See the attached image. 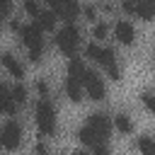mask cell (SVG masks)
<instances>
[{
  "label": "cell",
  "mask_w": 155,
  "mask_h": 155,
  "mask_svg": "<svg viewBox=\"0 0 155 155\" xmlns=\"http://www.w3.org/2000/svg\"><path fill=\"white\" fill-rule=\"evenodd\" d=\"M78 44H80V29H78L73 22H68V24L56 34V46H58L61 53H65V56H75Z\"/></svg>",
  "instance_id": "cell-1"
},
{
  "label": "cell",
  "mask_w": 155,
  "mask_h": 155,
  "mask_svg": "<svg viewBox=\"0 0 155 155\" xmlns=\"http://www.w3.org/2000/svg\"><path fill=\"white\" fill-rule=\"evenodd\" d=\"M36 126L44 136H51L56 133V109L48 99H41L36 104Z\"/></svg>",
  "instance_id": "cell-2"
},
{
  "label": "cell",
  "mask_w": 155,
  "mask_h": 155,
  "mask_svg": "<svg viewBox=\"0 0 155 155\" xmlns=\"http://www.w3.org/2000/svg\"><path fill=\"white\" fill-rule=\"evenodd\" d=\"M19 143H22V126H19L15 119H10V121L0 128V145H2L5 150H17Z\"/></svg>",
  "instance_id": "cell-3"
},
{
  "label": "cell",
  "mask_w": 155,
  "mask_h": 155,
  "mask_svg": "<svg viewBox=\"0 0 155 155\" xmlns=\"http://www.w3.org/2000/svg\"><path fill=\"white\" fill-rule=\"evenodd\" d=\"M80 85H82V90H85L92 99H97V102L107 97V87H104L102 78H99L94 70H85V75H82V80H80Z\"/></svg>",
  "instance_id": "cell-4"
},
{
  "label": "cell",
  "mask_w": 155,
  "mask_h": 155,
  "mask_svg": "<svg viewBox=\"0 0 155 155\" xmlns=\"http://www.w3.org/2000/svg\"><path fill=\"white\" fill-rule=\"evenodd\" d=\"M85 53H87V58L97 61L99 65H109V63L116 61V58H114V48H109V46H99V44H90V46L85 48Z\"/></svg>",
  "instance_id": "cell-5"
},
{
  "label": "cell",
  "mask_w": 155,
  "mask_h": 155,
  "mask_svg": "<svg viewBox=\"0 0 155 155\" xmlns=\"http://www.w3.org/2000/svg\"><path fill=\"white\" fill-rule=\"evenodd\" d=\"M87 128H92L102 140H107V136H109V131H111V121H109L107 114H90Z\"/></svg>",
  "instance_id": "cell-6"
},
{
  "label": "cell",
  "mask_w": 155,
  "mask_h": 155,
  "mask_svg": "<svg viewBox=\"0 0 155 155\" xmlns=\"http://www.w3.org/2000/svg\"><path fill=\"white\" fill-rule=\"evenodd\" d=\"M48 5L53 7V12H58L65 19V24L73 22L78 15V0H48Z\"/></svg>",
  "instance_id": "cell-7"
},
{
  "label": "cell",
  "mask_w": 155,
  "mask_h": 155,
  "mask_svg": "<svg viewBox=\"0 0 155 155\" xmlns=\"http://www.w3.org/2000/svg\"><path fill=\"white\" fill-rule=\"evenodd\" d=\"M114 36H116V41H119V44L131 46V44L136 41V27H133L131 22L121 19V22H116V27H114Z\"/></svg>",
  "instance_id": "cell-8"
},
{
  "label": "cell",
  "mask_w": 155,
  "mask_h": 155,
  "mask_svg": "<svg viewBox=\"0 0 155 155\" xmlns=\"http://www.w3.org/2000/svg\"><path fill=\"white\" fill-rule=\"evenodd\" d=\"M19 34H22V41L27 44V48L44 46V41H41V29H39V24H36V22H34V24H22Z\"/></svg>",
  "instance_id": "cell-9"
},
{
  "label": "cell",
  "mask_w": 155,
  "mask_h": 155,
  "mask_svg": "<svg viewBox=\"0 0 155 155\" xmlns=\"http://www.w3.org/2000/svg\"><path fill=\"white\" fill-rule=\"evenodd\" d=\"M0 61H2V65H5V70L12 75V78H22L24 75V68H22V63L12 56V53H2L0 56Z\"/></svg>",
  "instance_id": "cell-10"
},
{
  "label": "cell",
  "mask_w": 155,
  "mask_h": 155,
  "mask_svg": "<svg viewBox=\"0 0 155 155\" xmlns=\"http://www.w3.org/2000/svg\"><path fill=\"white\" fill-rule=\"evenodd\" d=\"M65 94H68L70 102H82V85H80V80L68 78L65 80Z\"/></svg>",
  "instance_id": "cell-11"
},
{
  "label": "cell",
  "mask_w": 155,
  "mask_h": 155,
  "mask_svg": "<svg viewBox=\"0 0 155 155\" xmlns=\"http://www.w3.org/2000/svg\"><path fill=\"white\" fill-rule=\"evenodd\" d=\"M0 111L2 114H15L17 111V104L12 102V97H10V90L5 87V85H0Z\"/></svg>",
  "instance_id": "cell-12"
},
{
  "label": "cell",
  "mask_w": 155,
  "mask_h": 155,
  "mask_svg": "<svg viewBox=\"0 0 155 155\" xmlns=\"http://www.w3.org/2000/svg\"><path fill=\"white\" fill-rule=\"evenodd\" d=\"M85 63H82V58H75V56H70V63H68V78H75V80H82V75H85Z\"/></svg>",
  "instance_id": "cell-13"
},
{
  "label": "cell",
  "mask_w": 155,
  "mask_h": 155,
  "mask_svg": "<svg viewBox=\"0 0 155 155\" xmlns=\"http://www.w3.org/2000/svg\"><path fill=\"white\" fill-rule=\"evenodd\" d=\"M78 140L80 143H85V145H97V143H104L92 128H87V126H82L80 131H78Z\"/></svg>",
  "instance_id": "cell-14"
},
{
  "label": "cell",
  "mask_w": 155,
  "mask_h": 155,
  "mask_svg": "<svg viewBox=\"0 0 155 155\" xmlns=\"http://www.w3.org/2000/svg\"><path fill=\"white\" fill-rule=\"evenodd\" d=\"M133 15H138V17H140V19H145V22H150V19H153V2H143V0H136Z\"/></svg>",
  "instance_id": "cell-15"
},
{
  "label": "cell",
  "mask_w": 155,
  "mask_h": 155,
  "mask_svg": "<svg viewBox=\"0 0 155 155\" xmlns=\"http://www.w3.org/2000/svg\"><path fill=\"white\" fill-rule=\"evenodd\" d=\"M36 24H39L41 31H44V29H53V27H56V12H39Z\"/></svg>",
  "instance_id": "cell-16"
},
{
  "label": "cell",
  "mask_w": 155,
  "mask_h": 155,
  "mask_svg": "<svg viewBox=\"0 0 155 155\" xmlns=\"http://www.w3.org/2000/svg\"><path fill=\"white\" fill-rule=\"evenodd\" d=\"M138 150H140L143 155H155V143H153V138H150V136H140V138H138Z\"/></svg>",
  "instance_id": "cell-17"
},
{
  "label": "cell",
  "mask_w": 155,
  "mask_h": 155,
  "mask_svg": "<svg viewBox=\"0 0 155 155\" xmlns=\"http://www.w3.org/2000/svg\"><path fill=\"white\" fill-rule=\"evenodd\" d=\"M10 97H12L15 104H24V102H27V87H24V85H15V87L10 90Z\"/></svg>",
  "instance_id": "cell-18"
},
{
  "label": "cell",
  "mask_w": 155,
  "mask_h": 155,
  "mask_svg": "<svg viewBox=\"0 0 155 155\" xmlns=\"http://www.w3.org/2000/svg\"><path fill=\"white\" fill-rule=\"evenodd\" d=\"M116 128L121 133H133V124H131V119L126 114H116Z\"/></svg>",
  "instance_id": "cell-19"
},
{
  "label": "cell",
  "mask_w": 155,
  "mask_h": 155,
  "mask_svg": "<svg viewBox=\"0 0 155 155\" xmlns=\"http://www.w3.org/2000/svg\"><path fill=\"white\" fill-rule=\"evenodd\" d=\"M104 68H107V73H109V78H111L114 82H119V80H121V68L116 65V61H114V63H109V65H104Z\"/></svg>",
  "instance_id": "cell-20"
},
{
  "label": "cell",
  "mask_w": 155,
  "mask_h": 155,
  "mask_svg": "<svg viewBox=\"0 0 155 155\" xmlns=\"http://www.w3.org/2000/svg\"><path fill=\"white\" fill-rule=\"evenodd\" d=\"M24 12L31 15V17H39V12H41L39 10V2L36 0H24Z\"/></svg>",
  "instance_id": "cell-21"
},
{
  "label": "cell",
  "mask_w": 155,
  "mask_h": 155,
  "mask_svg": "<svg viewBox=\"0 0 155 155\" xmlns=\"http://www.w3.org/2000/svg\"><path fill=\"white\" fill-rule=\"evenodd\" d=\"M41 56H44V46L29 48V61H31V63H41Z\"/></svg>",
  "instance_id": "cell-22"
},
{
  "label": "cell",
  "mask_w": 155,
  "mask_h": 155,
  "mask_svg": "<svg viewBox=\"0 0 155 155\" xmlns=\"http://www.w3.org/2000/svg\"><path fill=\"white\" fill-rule=\"evenodd\" d=\"M92 34H94V39H104V36L109 34V27H107L104 22H99V24H94V31H92Z\"/></svg>",
  "instance_id": "cell-23"
},
{
  "label": "cell",
  "mask_w": 155,
  "mask_h": 155,
  "mask_svg": "<svg viewBox=\"0 0 155 155\" xmlns=\"http://www.w3.org/2000/svg\"><path fill=\"white\" fill-rule=\"evenodd\" d=\"M140 99H143V104H145V107H148L150 111L155 109V102H153V92H150V90H145V92L140 94Z\"/></svg>",
  "instance_id": "cell-24"
},
{
  "label": "cell",
  "mask_w": 155,
  "mask_h": 155,
  "mask_svg": "<svg viewBox=\"0 0 155 155\" xmlns=\"http://www.w3.org/2000/svg\"><path fill=\"white\" fill-rule=\"evenodd\" d=\"M34 87H36V92H39L41 97H46V94H48V82H46V80H36V85H34Z\"/></svg>",
  "instance_id": "cell-25"
},
{
  "label": "cell",
  "mask_w": 155,
  "mask_h": 155,
  "mask_svg": "<svg viewBox=\"0 0 155 155\" xmlns=\"http://www.w3.org/2000/svg\"><path fill=\"white\" fill-rule=\"evenodd\" d=\"M92 148H94V153H92V155H111V150H109L104 143H97V145H92Z\"/></svg>",
  "instance_id": "cell-26"
},
{
  "label": "cell",
  "mask_w": 155,
  "mask_h": 155,
  "mask_svg": "<svg viewBox=\"0 0 155 155\" xmlns=\"http://www.w3.org/2000/svg\"><path fill=\"white\" fill-rule=\"evenodd\" d=\"M10 10H12V0H0V15L5 17L10 15Z\"/></svg>",
  "instance_id": "cell-27"
},
{
  "label": "cell",
  "mask_w": 155,
  "mask_h": 155,
  "mask_svg": "<svg viewBox=\"0 0 155 155\" xmlns=\"http://www.w3.org/2000/svg\"><path fill=\"white\" fill-rule=\"evenodd\" d=\"M34 153H36V155H48V148H46V143H41V140H39V143L34 145Z\"/></svg>",
  "instance_id": "cell-28"
},
{
  "label": "cell",
  "mask_w": 155,
  "mask_h": 155,
  "mask_svg": "<svg viewBox=\"0 0 155 155\" xmlns=\"http://www.w3.org/2000/svg\"><path fill=\"white\" fill-rule=\"evenodd\" d=\"M82 12H85V17H87V19H97V10H94L92 5H87Z\"/></svg>",
  "instance_id": "cell-29"
},
{
  "label": "cell",
  "mask_w": 155,
  "mask_h": 155,
  "mask_svg": "<svg viewBox=\"0 0 155 155\" xmlns=\"http://www.w3.org/2000/svg\"><path fill=\"white\" fill-rule=\"evenodd\" d=\"M133 7H136V0H124V12L133 15Z\"/></svg>",
  "instance_id": "cell-30"
},
{
  "label": "cell",
  "mask_w": 155,
  "mask_h": 155,
  "mask_svg": "<svg viewBox=\"0 0 155 155\" xmlns=\"http://www.w3.org/2000/svg\"><path fill=\"white\" fill-rule=\"evenodd\" d=\"M10 27H12V29H15V31H19V29H22V24H19V22H17V19H12V22H10Z\"/></svg>",
  "instance_id": "cell-31"
},
{
  "label": "cell",
  "mask_w": 155,
  "mask_h": 155,
  "mask_svg": "<svg viewBox=\"0 0 155 155\" xmlns=\"http://www.w3.org/2000/svg\"><path fill=\"white\" fill-rule=\"evenodd\" d=\"M73 155H87V153H82V150H75V153H73Z\"/></svg>",
  "instance_id": "cell-32"
},
{
  "label": "cell",
  "mask_w": 155,
  "mask_h": 155,
  "mask_svg": "<svg viewBox=\"0 0 155 155\" xmlns=\"http://www.w3.org/2000/svg\"><path fill=\"white\" fill-rule=\"evenodd\" d=\"M2 24H5V17H2V15H0V27H2Z\"/></svg>",
  "instance_id": "cell-33"
},
{
  "label": "cell",
  "mask_w": 155,
  "mask_h": 155,
  "mask_svg": "<svg viewBox=\"0 0 155 155\" xmlns=\"http://www.w3.org/2000/svg\"><path fill=\"white\" fill-rule=\"evenodd\" d=\"M143 2H153V0H143Z\"/></svg>",
  "instance_id": "cell-34"
}]
</instances>
